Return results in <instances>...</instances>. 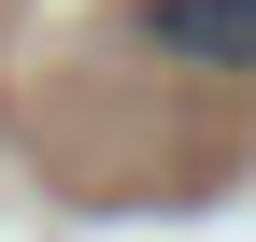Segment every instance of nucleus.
Returning a JSON list of instances; mask_svg holds the SVG:
<instances>
[{
	"mask_svg": "<svg viewBox=\"0 0 256 242\" xmlns=\"http://www.w3.org/2000/svg\"><path fill=\"white\" fill-rule=\"evenodd\" d=\"M142 43L185 72H256V0H142Z\"/></svg>",
	"mask_w": 256,
	"mask_h": 242,
	"instance_id": "1",
	"label": "nucleus"
}]
</instances>
